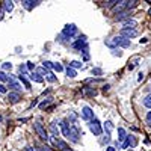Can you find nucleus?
<instances>
[{"mask_svg":"<svg viewBox=\"0 0 151 151\" xmlns=\"http://www.w3.org/2000/svg\"><path fill=\"white\" fill-rule=\"evenodd\" d=\"M50 132L53 133V136H59V129H58L56 122H52V124H50Z\"/></svg>","mask_w":151,"mask_h":151,"instance_id":"a211bd4d","label":"nucleus"},{"mask_svg":"<svg viewBox=\"0 0 151 151\" xmlns=\"http://www.w3.org/2000/svg\"><path fill=\"white\" fill-rule=\"evenodd\" d=\"M104 129H106V133H107V134H110V130L113 129V125H112V122H110V121H107V122H106Z\"/></svg>","mask_w":151,"mask_h":151,"instance_id":"a878e982","label":"nucleus"},{"mask_svg":"<svg viewBox=\"0 0 151 151\" xmlns=\"http://www.w3.org/2000/svg\"><path fill=\"white\" fill-rule=\"evenodd\" d=\"M42 67H44V68H47V70H50V68H53V62L45 60V62H42Z\"/></svg>","mask_w":151,"mask_h":151,"instance_id":"c85d7f7f","label":"nucleus"},{"mask_svg":"<svg viewBox=\"0 0 151 151\" xmlns=\"http://www.w3.org/2000/svg\"><path fill=\"white\" fill-rule=\"evenodd\" d=\"M115 3H118L116 0H110V2H106V8H112Z\"/></svg>","mask_w":151,"mask_h":151,"instance_id":"2f4dec72","label":"nucleus"},{"mask_svg":"<svg viewBox=\"0 0 151 151\" xmlns=\"http://www.w3.org/2000/svg\"><path fill=\"white\" fill-rule=\"evenodd\" d=\"M113 41H115V45L116 47H122V48H125V47H130V40H127V38H122V36H113Z\"/></svg>","mask_w":151,"mask_h":151,"instance_id":"20e7f679","label":"nucleus"},{"mask_svg":"<svg viewBox=\"0 0 151 151\" xmlns=\"http://www.w3.org/2000/svg\"><path fill=\"white\" fill-rule=\"evenodd\" d=\"M130 151H132V150H130Z\"/></svg>","mask_w":151,"mask_h":151,"instance_id":"c03bdc74","label":"nucleus"},{"mask_svg":"<svg viewBox=\"0 0 151 151\" xmlns=\"http://www.w3.org/2000/svg\"><path fill=\"white\" fill-rule=\"evenodd\" d=\"M142 79H144V73H139V77H137V80H139V82H141Z\"/></svg>","mask_w":151,"mask_h":151,"instance_id":"58836bf2","label":"nucleus"},{"mask_svg":"<svg viewBox=\"0 0 151 151\" xmlns=\"http://www.w3.org/2000/svg\"><path fill=\"white\" fill-rule=\"evenodd\" d=\"M23 151H33V148H32V147H24Z\"/></svg>","mask_w":151,"mask_h":151,"instance_id":"4c0bfd02","label":"nucleus"},{"mask_svg":"<svg viewBox=\"0 0 151 151\" xmlns=\"http://www.w3.org/2000/svg\"><path fill=\"white\" fill-rule=\"evenodd\" d=\"M136 24H137V23H136L134 20H125V21L122 23V26H124L122 29H134Z\"/></svg>","mask_w":151,"mask_h":151,"instance_id":"f8f14e48","label":"nucleus"},{"mask_svg":"<svg viewBox=\"0 0 151 151\" xmlns=\"http://www.w3.org/2000/svg\"><path fill=\"white\" fill-rule=\"evenodd\" d=\"M127 5H129L127 0H122V2H118V3L115 5V8H113V11H115L116 14H121V12H122L124 9H127ZM124 12H125V11H124Z\"/></svg>","mask_w":151,"mask_h":151,"instance_id":"6e6552de","label":"nucleus"},{"mask_svg":"<svg viewBox=\"0 0 151 151\" xmlns=\"http://www.w3.org/2000/svg\"><path fill=\"white\" fill-rule=\"evenodd\" d=\"M2 68H3V70H11V68H12V64H9V62H5V64L2 65Z\"/></svg>","mask_w":151,"mask_h":151,"instance_id":"7c9ffc66","label":"nucleus"},{"mask_svg":"<svg viewBox=\"0 0 151 151\" xmlns=\"http://www.w3.org/2000/svg\"><path fill=\"white\" fill-rule=\"evenodd\" d=\"M80 130L77 129V125H71V132H70V137L68 139L71 141V142H79V139H80Z\"/></svg>","mask_w":151,"mask_h":151,"instance_id":"0eeeda50","label":"nucleus"},{"mask_svg":"<svg viewBox=\"0 0 151 151\" xmlns=\"http://www.w3.org/2000/svg\"><path fill=\"white\" fill-rule=\"evenodd\" d=\"M147 41H148V40H147V38H142V40H141V41H139V42H141V44H145V42H147Z\"/></svg>","mask_w":151,"mask_h":151,"instance_id":"a19ab883","label":"nucleus"},{"mask_svg":"<svg viewBox=\"0 0 151 151\" xmlns=\"http://www.w3.org/2000/svg\"><path fill=\"white\" fill-rule=\"evenodd\" d=\"M137 5V2H134V0H133V2H129V5H127V9H130V8H134Z\"/></svg>","mask_w":151,"mask_h":151,"instance_id":"72a5a7b5","label":"nucleus"},{"mask_svg":"<svg viewBox=\"0 0 151 151\" xmlns=\"http://www.w3.org/2000/svg\"><path fill=\"white\" fill-rule=\"evenodd\" d=\"M65 151H73V150H70V148H68V150H65Z\"/></svg>","mask_w":151,"mask_h":151,"instance_id":"37998d69","label":"nucleus"},{"mask_svg":"<svg viewBox=\"0 0 151 151\" xmlns=\"http://www.w3.org/2000/svg\"><path fill=\"white\" fill-rule=\"evenodd\" d=\"M38 3H40V2H32V0H24V2H23V6H24V8H27V9H32V8H35Z\"/></svg>","mask_w":151,"mask_h":151,"instance_id":"dca6fc26","label":"nucleus"},{"mask_svg":"<svg viewBox=\"0 0 151 151\" xmlns=\"http://www.w3.org/2000/svg\"><path fill=\"white\" fill-rule=\"evenodd\" d=\"M144 106L148 107V109H151V94H148V95L144 98Z\"/></svg>","mask_w":151,"mask_h":151,"instance_id":"412c9836","label":"nucleus"},{"mask_svg":"<svg viewBox=\"0 0 151 151\" xmlns=\"http://www.w3.org/2000/svg\"><path fill=\"white\" fill-rule=\"evenodd\" d=\"M18 80L24 85V86H26L27 88V89H30V83H29V80L26 79V77H24V76H18Z\"/></svg>","mask_w":151,"mask_h":151,"instance_id":"aec40b11","label":"nucleus"},{"mask_svg":"<svg viewBox=\"0 0 151 151\" xmlns=\"http://www.w3.org/2000/svg\"><path fill=\"white\" fill-rule=\"evenodd\" d=\"M33 129H35L36 134L40 136L42 141H45V142H47V141L50 139V136H48V133H47L45 127H44V125H42V124H41L40 121H35V122H33Z\"/></svg>","mask_w":151,"mask_h":151,"instance_id":"f257e3e1","label":"nucleus"},{"mask_svg":"<svg viewBox=\"0 0 151 151\" xmlns=\"http://www.w3.org/2000/svg\"><path fill=\"white\" fill-rule=\"evenodd\" d=\"M76 32H77V27H76L74 24H68V26H65L64 32H62V36L67 38V40H70V38H73L76 35Z\"/></svg>","mask_w":151,"mask_h":151,"instance_id":"7ed1b4c3","label":"nucleus"},{"mask_svg":"<svg viewBox=\"0 0 151 151\" xmlns=\"http://www.w3.org/2000/svg\"><path fill=\"white\" fill-rule=\"evenodd\" d=\"M42 151H52V148H50V147H47V145H45V147L42 148Z\"/></svg>","mask_w":151,"mask_h":151,"instance_id":"ea45409f","label":"nucleus"},{"mask_svg":"<svg viewBox=\"0 0 151 151\" xmlns=\"http://www.w3.org/2000/svg\"><path fill=\"white\" fill-rule=\"evenodd\" d=\"M53 70L59 73V71H62V70H64V67H62L60 64H53Z\"/></svg>","mask_w":151,"mask_h":151,"instance_id":"c756f323","label":"nucleus"},{"mask_svg":"<svg viewBox=\"0 0 151 151\" xmlns=\"http://www.w3.org/2000/svg\"><path fill=\"white\" fill-rule=\"evenodd\" d=\"M119 36H122V38H127V40H132V38L137 36V30H136V29H121Z\"/></svg>","mask_w":151,"mask_h":151,"instance_id":"423d86ee","label":"nucleus"},{"mask_svg":"<svg viewBox=\"0 0 151 151\" xmlns=\"http://www.w3.org/2000/svg\"><path fill=\"white\" fill-rule=\"evenodd\" d=\"M9 80V77L3 73V71H0V82H8Z\"/></svg>","mask_w":151,"mask_h":151,"instance_id":"cd10ccee","label":"nucleus"},{"mask_svg":"<svg viewBox=\"0 0 151 151\" xmlns=\"http://www.w3.org/2000/svg\"><path fill=\"white\" fill-rule=\"evenodd\" d=\"M101 73H103V71L100 70V68H94V70H92V74H95V76H100Z\"/></svg>","mask_w":151,"mask_h":151,"instance_id":"473e14b6","label":"nucleus"},{"mask_svg":"<svg viewBox=\"0 0 151 151\" xmlns=\"http://www.w3.org/2000/svg\"><path fill=\"white\" fill-rule=\"evenodd\" d=\"M60 129H62V133H64L65 137H70V132H71V127L68 125L67 121H62L60 122Z\"/></svg>","mask_w":151,"mask_h":151,"instance_id":"9d476101","label":"nucleus"},{"mask_svg":"<svg viewBox=\"0 0 151 151\" xmlns=\"http://www.w3.org/2000/svg\"><path fill=\"white\" fill-rule=\"evenodd\" d=\"M89 130L94 133V136H100L103 133V129H101V124L97 118H94L92 121H89Z\"/></svg>","mask_w":151,"mask_h":151,"instance_id":"f03ea898","label":"nucleus"},{"mask_svg":"<svg viewBox=\"0 0 151 151\" xmlns=\"http://www.w3.org/2000/svg\"><path fill=\"white\" fill-rule=\"evenodd\" d=\"M129 147H134V139H133V136H129L127 139H125L124 142H122V145H121V148H129Z\"/></svg>","mask_w":151,"mask_h":151,"instance_id":"9b49d317","label":"nucleus"},{"mask_svg":"<svg viewBox=\"0 0 151 151\" xmlns=\"http://www.w3.org/2000/svg\"><path fill=\"white\" fill-rule=\"evenodd\" d=\"M3 9H5L6 12H11L12 9H14V2H5V3H3Z\"/></svg>","mask_w":151,"mask_h":151,"instance_id":"6ab92c4d","label":"nucleus"},{"mask_svg":"<svg viewBox=\"0 0 151 151\" xmlns=\"http://www.w3.org/2000/svg\"><path fill=\"white\" fill-rule=\"evenodd\" d=\"M0 94H6V86H3L0 83Z\"/></svg>","mask_w":151,"mask_h":151,"instance_id":"c9c22d12","label":"nucleus"},{"mask_svg":"<svg viewBox=\"0 0 151 151\" xmlns=\"http://www.w3.org/2000/svg\"><path fill=\"white\" fill-rule=\"evenodd\" d=\"M67 76H68V77H76V76H77V73H76L74 68L68 67V68H67Z\"/></svg>","mask_w":151,"mask_h":151,"instance_id":"5701e85b","label":"nucleus"},{"mask_svg":"<svg viewBox=\"0 0 151 151\" xmlns=\"http://www.w3.org/2000/svg\"><path fill=\"white\" fill-rule=\"evenodd\" d=\"M47 80H48V82H52V83H55L58 79H56V76H55L53 73H50V74L47 76Z\"/></svg>","mask_w":151,"mask_h":151,"instance_id":"bb28decb","label":"nucleus"},{"mask_svg":"<svg viewBox=\"0 0 151 151\" xmlns=\"http://www.w3.org/2000/svg\"><path fill=\"white\" fill-rule=\"evenodd\" d=\"M147 122L151 125V112H148V113H147Z\"/></svg>","mask_w":151,"mask_h":151,"instance_id":"e433bc0d","label":"nucleus"},{"mask_svg":"<svg viewBox=\"0 0 151 151\" xmlns=\"http://www.w3.org/2000/svg\"><path fill=\"white\" fill-rule=\"evenodd\" d=\"M36 73H38V74H41V76H44V74H45V77L50 74V71H48L47 68H44V67H42V68H38V71H36Z\"/></svg>","mask_w":151,"mask_h":151,"instance_id":"b1692460","label":"nucleus"},{"mask_svg":"<svg viewBox=\"0 0 151 151\" xmlns=\"http://www.w3.org/2000/svg\"><path fill=\"white\" fill-rule=\"evenodd\" d=\"M8 100H9V103H12V104H17L20 100H21V97H20V94L18 92H9L8 94Z\"/></svg>","mask_w":151,"mask_h":151,"instance_id":"1a4fd4ad","label":"nucleus"},{"mask_svg":"<svg viewBox=\"0 0 151 151\" xmlns=\"http://www.w3.org/2000/svg\"><path fill=\"white\" fill-rule=\"evenodd\" d=\"M70 67H71V68H80V67H82V62L73 60V62H70Z\"/></svg>","mask_w":151,"mask_h":151,"instance_id":"393cba45","label":"nucleus"},{"mask_svg":"<svg viewBox=\"0 0 151 151\" xmlns=\"http://www.w3.org/2000/svg\"><path fill=\"white\" fill-rule=\"evenodd\" d=\"M106 151H115V148H113V147H109V148H107Z\"/></svg>","mask_w":151,"mask_h":151,"instance_id":"79ce46f5","label":"nucleus"},{"mask_svg":"<svg viewBox=\"0 0 151 151\" xmlns=\"http://www.w3.org/2000/svg\"><path fill=\"white\" fill-rule=\"evenodd\" d=\"M118 134H119V136H118V141H119V142L125 141V139H127V137H129L127 134H125V130H124L122 127H119V129H118Z\"/></svg>","mask_w":151,"mask_h":151,"instance_id":"2eb2a0df","label":"nucleus"},{"mask_svg":"<svg viewBox=\"0 0 151 151\" xmlns=\"http://www.w3.org/2000/svg\"><path fill=\"white\" fill-rule=\"evenodd\" d=\"M125 18L130 20V14H129L127 11H125V12H121V14L116 15V20H118V21H122V20H125Z\"/></svg>","mask_w":151,"mask_h":151,"instance_id":"f3484780","label":"nucleus"},{"mask_svg":"<svg viewBox=\"0 0 151 151\" xmlns=\"http://www.w3.org/2000/svg\"><path fill=\"white\" fill-rule=\"evenodd\" d=\"M82 116H83V119H86V121H92L95 116H94V112H92V109L89 107V106H83L82 107Z\"/></svg>","mask_w":151,"mask_h":151,"instance_id":"39448f33","label":"nucleus"},{"mask_svg":"<svg viewBox=\"0 0 151 151\" xmlns=\"http://www.w3.org/2000/svg\"><path fill=\"white\" fill-rule=\"evenodd\" d=\"M8 83H9V88H12V89H14V91H20V89H21L20 83H18V82H15V80L12 79V77H9Z\"/></svg>","mask_w":151,"mask_h":151,"instance_id":"ddd939ff","label":"nucleus"},{"mask_svg":"<svg viewBox=\"0 0 151 151\" xmlns=\"http://www.w3.org/2000/svg\"><path fill=\"white\" fill-rule=\"evenodd\" d=\"M26 67H27V70H35V64H32V62H27Z\"/></svg>","mask_w":151,"mask_h":151,"instance_id":"f704fd0d","label":"nucleus"},{"mask_svg":"<svg viewBox=\"0 0 151 151\" xmlns=\"http://www.w3.org/2000/svg\"><path fill=\"white\" fill-rule=\"evenodd\" d=\"M29 77H30L33 82H38V83H42V82H44V79L41 77V74H38V73H32Z\"/></svg>","mask_w":151,"mask_h":151,"instance_id":"4468645a","label":"nucleus"},{"mask_svg":"<svg viewBox=\"0 0 151 151\" xmlns=\"http://www.w3.org/2000/svg\"><path fill=\"white\" fill-rule=\"evenodd\" d=\"M52 101H53V98H52V97H47V98H45V101H42V103L40 104V107H41V109H45Z\"/></svg>","mask_w":151,"mask_h":151,"instance_id":"4be33fe9","label":"nucleus"}]
</instances>
